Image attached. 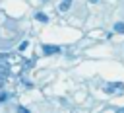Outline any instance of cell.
<instances>
[{
  "label": "cell",
  "mask_w": 124,
  "mask_h": 113,
  "mask_svg": "<svg viewBox=\"0 0 124 113\" xmlns=\"http://www.w3.org/2000/svg\"><path fill=\"white\" fill-rule=\"evenodd\" d=\"M70 6H72V0H62V2L58 4V10H60V12H66Z\"/></svg>",
  "instance_id": "obj_3"
},
{
  "label": "cell",
  "mask_w": 124,
  "mask_h": 113,
  "mask_svg": "<svg viewBox=\"0 0 124 113\" xmlns=\"http://www.w3.org/2000/svg\"><path fill=\"white\" fill-rule=\"evenodd\" d=\"M43 53L45 55H54V53H58V47L56 45H45L43 47Z\"/></svg>",
  "instance_id": "obj_2"
},
{
  "label": "cell",
  "mask_w": 124,
  "mask_h": 113,
  "mask_svg": "<svg viewBox=\"0 0 124 113\" xmlns=\"http://www.w3.org/2000/svg\"><path fill=\"white\" fill-rule=\"evenodd\" d=\"M89 2H97V0H89Z\"/></svg>",
  "instance_id": "obj_7"
},
{
  "label": "cell",
  "mask_w": 124,
  "mask_h": 113,
  "mask_svg": "<svg viewBox=\"0 0 124 113\" xmlns=\"http://www.w3.org/2000/svg\"><path fill=\"white\" fill-rule=\"evenodd\" d=\"M124 90V84L122 82H114V84H107L105 86V92H108V94H112V92H122Z\"/></svg>",
  "instance_id": "obj_1"
},
{
  "label": "cell",
  "mask_w": 124,
  "mask_h": 113,
  "mask_svg": "<svg viewBox=\"0 0 124 113\" xmlns=\"http://www.w3.org/2000/svg\"><path fill=\"white\" fill-rule=\"evenodd\" d=\"M114 31H116V33H124V21L114 23Z\"/></svg>",
  "instance_id": "obj_4"
},
{
  "label": "cell",
  "mask_w": 124,
  "mask_h": 113,
  "mask_svg": "<svg viewBox=\"0 0 124 113\" xmlns=\"http://www.w3.org/2000/svg\"><path fill=\"white\" fill-rule=\"evenodd\" d=\"M35 18H37V21H48V16H46V14H43V12H39Z\"/></svg>",
  "instance_id": "obj_5"
},
{
  "label": "cell",
  "mask_w": 124,
  "mask_h": 113,
  "mask_svg": "<svg viewBox=\"0 0 124 113\" xmlns=\"http://www.w3.org/2000/svg\"><path fill=\"white\" fill-rule=\"evenodd\" d=\"M6 99V94H0V101H4Z\"/></svg>",
  "instance_id": "obj_6"
}]
</instances>
